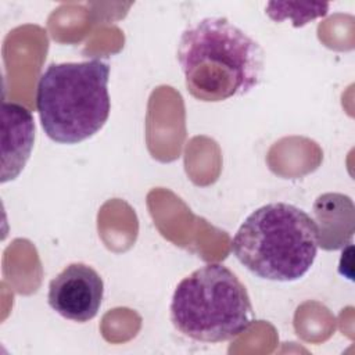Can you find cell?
<instances>
[{
    "label": "cell",
    "instance_id": "6da1fadb",
    "mask_svg": "<svg viewBox=\"0 0 355 355\" xmlns=\"http://www.w3.org/2000/svg\"><path fill=\"white\" fill-rule=\"evenodd\" d=\"M176 57L187 92L205 103L247 94L258 86L263 72L259 43L220 17H208L186 28Z\"/></svg>",
    "mask_w": 355,
    "mask_h": 355
},
{
    "label": "cell",
    "instance_id": "7a4b0ae2",
    "mask_svg": "<svg viewBox=\"0 0 355 355\" xmlns=\"http://www.w3.org/2000/svg\"><path fill=\"white\" fill-rule=\"evenodd\" d=\"M318 247L315 219L287 202H270L251 212L232 240L237 261L273 282L301 279L313 265Z\"/></svg>",
    "mask_w": 355,
    "mask_h": 355
},
{
    "label": "cell",
    "instance_id": "5b68a950",
    "mask_svg": "<svg viewBox=\"0 0 355 355\" xmlns=\"http://www.w3.org/2000/svg\"><path fill=\"white\" fill-rule=\"evenodd\" d=\"M103 295L104 283L100 275L86 263L73 262L50 282L47 301L62 318L85 323L97 315Z\"/></svg>",
    "mask_w": 355,
    "mask_h": 355
},
{
    "label": "cell",
    "instance_id": "8992f818",
    "mask_svg": "<svg viewBox=\"0 0 355 355\" xmlns=\"http://www.w3.org/2000/svg\"><path fill=\"white\" fill-rule=\"evenodd\" d=\"M35 141L33 116L18 103H3L1 183L15 179L24 169Z\"/></svg>",
    "mask_w": 355,
    "mask_h": 355
},
{
    "label": "cell",
    "instance_id": "3957f363",
    "mask_svg": "<svg viewBox=\"0 0 355 355\" xmlns=\"http://www.w3.org/2000/svg\"><path fill=\"white\" fill-rule=\"evenodd\" d=\"M108 78L110 65L100 58L50 64L36 87L44 133L61 144H76L96 135L110 116Z\"/></svg>",
    "mask_w": 355,
    "mask_h": 355
},
{
    "label": "cell",
    "instance_id": "52a82bcc",
    "mask_svg": "<svg viewBox=\"0 0 355 355\" xmlns=\"http://www.w3.org/2000/svg\"><path fill=\"white\" fill-rule=\"evenodd\" d=\"M293 7L295 10L291 8L290 3L272 1L268 4L266 14L273 21L280 22L284 19H290V21H293L294 26H302L318 17L326 15V12L329 10L327 3H306V4L293 3Z\"/></svg>",
    "mask_w": 355,
    "mask_h": 355
},
{
    "label": "cell",
    "instance_id": "277c9868",
    "mask_svg": "<svg viewBox=\"0 0 355 355\" xmlns=\"http://www.w3.org/2000/svg\"><path fill=\"white\" fill-rule=\"evenodd\" d=\"M254 320L245 286L222 263H207L176 286L171 322L183 336L202 343L229 341Z\"/></svg>",
    "mask_w": 355,
    "mask_h": 355
}]
</instances>
